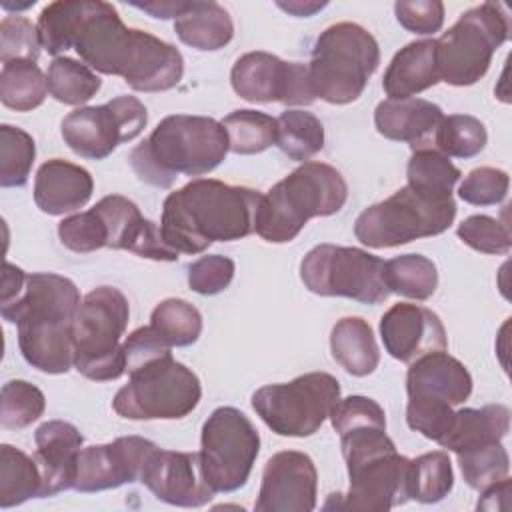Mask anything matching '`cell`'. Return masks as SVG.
<instances>
[{"instance_id": "obj_1", "label": "cell", "mask_w": 512, "mask_h": 512, "mask_svg": "<svg viewBox=\"0 0 512 512\" xmlns=\"http://www.w3.org/2000/svg\"><path fill=\"white\" fill-rule=\"evenodd\" d=\"M74 50L92 70L120 76L138 92L170 90L184 74V58L176 46L124 26L116 8L102 0H86Z\"/></svg>"}, {"instance_id": "obj_2", "label": "cell", "mask_w": 512, "mask_h": 512, "mask_svg": "<svg viewBox=\"0 0 512 512\" xmlns=\"http://www.w3.org/2000/svg\"><path fill=\"white\" fill-rule=\"evenodd\" d=\"M260 200L262 194L248 186L196 178L166 196L160 232L178 254H200L212 242L252 234Z\"/></svg>"}, {"instance_id": "obj_3", "label": "cell", "mask_w": 512, "mask_h": 512, "mask_svg": "<svg viewBox=\"0 0 512 512\" xmlns=\"http://www.w3.org/2000/svg\"><path fill=\"white\" fill-rule=\"evenodd\" d=\"M76 284L60 274L34 272L26 276L22 294L0 304L6 322L18 328L24 360L44 374H66L74 366V318L80 308Z\"/></svg>"}, {"instance_id": "obj_4", "label": "cell", "mask_w": 512, "mask_h": 512, "mask_svg": "<svg viewBox=\"0 0 512 512\" xmlns=\"http://www.w3.org/2000/svg\"><path fill=\"white\" fill-rule=\"evenodd\" d=\"M228 150V134L222 122L208 116L172 114L132 148L128 162L138 180L156 188H170L180 174L202 176L212 172Z\"/></svg>"}, {"instance_id": "obj_5", "label": "cell", "mask_w": 512, "mask_h": 512, "mask_svg": "<svg viewBox=\"0 0 512 512\" xmlns=\"http://www.w3.org/2000/svg\"><path fill=\"white\" fill-rule=\"evenodd\" d=\"M340 436L350 486L346 494H332L334 508L352 512H386L410 500V460L396 452L386 426H358Z\"/></svg>"}, {"instance_id": "obj_6", "label": "cell", "mask_w": 512, "mask_h": 512, "mask_svg": "<svg viewBox=\"0 0 512 512\" xmlns=\"http://www.w3.org/2000/svg\"><path fill=\"white\" fill-rule=\"evenodd\" d=\"M346 198L348 184L334 166L302 162L284 180L274 184L268 194H262L254 232L272 244L290 242L310 218L340 212Z\"/></svg>"}, {"instance_id": "obj_7", "label": "cell", "mask_w": 512, "mask_h": 512, "mask_svg": "<svg viewBox=\"0 0 512 512\" xmlns=\"http://www.w3.org/2000/svg\"><path fill=\"white\" fill-rule=\"evenodd\" d=\"M380 64L376 38L354 22H338L318 34L308 78L316 98L328 104L358 100Z\"/></svg>"}, {"instance_id": "obj_8", "label": "cell", "mask_w": 512, "mask_h": 512, "mask_svg": "<svg viewBox=\"0 0 512 512\" xmlns=\"http://www.w3.org/2000/svg\"><path fill=\"white\" fill-rule=\"evenodd\" d=\"M130 306L114 286L88 292L74 318V368L88 380L108 382L126 372L124 346L120 344L128 326Z\"/></svg>"}, {"instance_id": "obj_9", "label": "cell", "mask_w": 512, "mask_h": 512, "mask_svg": "<svg viewBox=\"0 0 512 512\" xmlns=\"http://www.w3.org/2000/svg\"><path fill=\"white\" fill-rule=\"evenodd\" d=\"M508 36L510 16L500 2H482L466 10L436 40L440 80L452 86L476 84Z\"/></svg>"}, {"instance_id": "obj_10", "label": "cell", "mask_w": 512, "mask_h": 512, "mask_svg": "<svg viewBox=\"0 0 512 512\" xmlns=\"http://www.w3.org/2000/svg\"><path fill=\"white\" fill-rule=\"evenodd\" d=\"M454 218V196L428 198L402 186L390 198L362 210L354 222V234L368 248H394L438 236L452 226Z\"/></svg>"}, {"instance_id": "obj_11", "label": "cell", "mask_w": 512, "mask_h": 512, "mask_svg": "<svg viewBox=\"0 0 512 512\" xmlns=\"http://www.w3.org/2000/svg\"><path fill=\"white\" fill-rule=\"evenodd\" d=\"M200 396L198 376L168 354L130 370L128 384L116 392L112 408L128 420H176L188 416Z\"/></svg>"}, {"instance_id": "obj_12", "label": "cell", "mask_w": 512, "mask_h": 512, "mask_svg": "<svg viewBox=\"0 0 512 512\" xmlns=\"http://www.w3.org/2000/svg\"><path fill=\"white\" fill-rule=\"evenodd\" d=\"M340 400V382L326 372H308L252 394V408L278 436L304 438L320 430Z\"/></svg>"}, {"instance_id": "obj_13", "label": "cell", "mask_w": 512, "mask_h": 512, "mask_svg": "<svg viewBox=\"0 0 512 512\" xmlns=\"http://www.w3.org/2000/svg\"><path fill=\"white\" fill-rule=\"evenodd\" d=\"M384 260L354 246L318 244L300 262V280L318 296H342L362 304H382L390 290Z\"/></svg>"}, {"instance_id": "obj_14", "label": "cell", "mask_w": 512, "mask_h": 512, "mask_svg": "<svg viewBox=\"0 0 512 512\" xmlns=\"http://www.w3.org/2000/svg\"><path fill=\"white\" fill-rule=\"evenodd\" d=\"M258 452L260 434L238 408L220 406L202 424L200 466L214 494L246 486Z\"/></svg>"}, {"instance_id": "obj_15", "label": "cell", "mask_w": 512, "mask_h": 512, "mask_svg": "<svg viewBox=\"0 0 512 512\" xmlns=\"http://www.w3.org/2000/svg\"><path fill=\"white\" fill-rule=\"evenodd\" d=\"M148 110L136 96H116L102 106L76 108L62 120L68 148L88 160H104L116 146L140 136Z\"/></svg>"}, {"instance_id": "obj_16", "label": "cell", "mask_w": 512, "mask_h": 512, "mask_svg": "<svg viewBox=\"0 0 512 512\" xmlns=\"http://www.w3.org/2000/svg\"><path fill=\"white\" fill-rule=\"evenodd\" d=\"M234 92L254 104L282 102L286 106H308L316 100L308 64L284 62L270 52H246L242 54L230 72Z\"/></svg>"}, {"instance_id": "obj_17", "label": "cell", "mask_w": 512, "mask_h": 512, "mask_svg": "<svg viewBox=\"0 0 512 512\" xmlns=\"http://www.w3.org/2000/svg\"><path fill=\"white\" fill-rule=\"evenodd\" d=\"M158 446L142 436H122L110 444L82 448L76 460L74 490L90 494L140 480L150 454Z\"/></svg>"}, {"instance_id": "obj_18", "label": "cell", "mask_w": 512, "mask_h": 512, "mask_svg": "<svg viewBox=\"0 0 512 512\" xmlns=\"http://www.w3.org/2000/svg\"><path fill=\"white\" fill-rule=\"evenodd\" d=\"M318 472L312 458L298 450L274 454L262 472L256 512H310L316 508Z\"/></svg>"}, {"instance_id": "obj_19", "label": "cell", "mask_w": 512, "mask_h": 512, "mask_svg": "<svg viewBox=\"0 0 512 512\" xmlns=\"http://www.w3.org/2000/svg\"><path fill=\"white\" fill-rule=\"evenodd\" d=\"M140 482L162 502L184 508H198L212 500L198 452H174L156 448L144 464Z\"/></svg>"}, {"instance_id": "obj_20", "label": "cell", "mask_w": 512, "mask_h": 512, "mask_svg": "<svg viewBox=\"0 0 512 512\" xmlns=\"http://www.w3.org/2000/svg\"><path fill=\"white\" fill-rule=\"evenodd\" d=\"M92 210L104 222L106 248L128 250L142 258L160 262L178 260L180 254L166 244L160 226L152 220H146L132 200L120 194H112L96 202Z\"/></svg>"}, {"instance_id": "obj_21", "label": "cell", "mask_w": 512, "mask_h": 512, "mask_svg": "<svg viewBox=\"0 0 512 512\" xmlns=\"http://www.w3.org/2000/svg\"><path fill=\"white\" fill-rule=\"evenodd\" d=\"M380 338L386 352L400 362L446 350V330L438 314L430 308L400 302L380 318Z\"/></svg>"}, {"instance_id": "obj_22", "label": "cell", "mask_w": 512, "mask_h": 512, "mask_svg": "<svg viewBox=\"0 0 512 512\" xmlns=\"http://www.w3.org/2000/svg\"><path fill=\"white\" fill-rule=\"evenodd\" d=\"M406 392L408 406L454 408L470 396L472 376L466 366L448 352H430L410 362Z\"/></svg>"}, {"instance_id": "obj_23", "label": "cell", "mask_w": 512, "mask_h": 512, "mask_svg": "<svg viewBox=\"0 0 512 512\" xmlns=\"http://www.w3.org/2000/svg\"><path fill=\"white\" fill-rule=\"evenodd\" d=\"M34 460L42 476V496H54L70 490L76 476V460L82 450L84 436L64 420H48L34 432Z\"/></svg>"}, {"instance_id": "obj_24", "label": "cell", "mask_w": 512, "mask_h": 512, "mask_svg": "<svg viewBox=\"0 0 512 512\" xmlns=\"http://www.w3.org/2000/svg\"><path fill=\"white\" fill-rule=\"evenodd\" d=\"M94 192L90 172L62 158L44 162L34 178V202L48 216L76 212L88 204Z\"/></svg>"}, {"instance_id": "obj_25", "label": "cell", "mask_w": 512, "mask_h": 512, "mask_svg": "<svg viewBox=\"0 0 512 512\" xmlns=\"http://www.w3.org/2000/svg\"><path fill=\"white\" fill-rule=\"evenodd\" d=\"M442 110L424 98L382 100L374 110L378 134L388 140L406 142L412 150L434 148V134L442 120Z\"/></svg>"}, {"instance_id": "obj_26", "label": "cell", "mask_w": 512, "mask_h": 512, "mask_svg": "<svg viewBox=\"0 0 512 512\" xmlns=\"http://www.w3.org/2000/svg\"><path fill=\"white\" fill-rule=\"evenodd\" d=\"M440 82L436 64V40H416L400 48L390 60L382 88L390 100L412 98Z\"/></svg>"}, {"instance_id": "obj_27", "label": "cell", "mask_w": 512, "mask_h": 512, "mask_svg": "<svg viewBox=\"0 0 512 512\" xmlns=\"http://www.w3.org/2000/svg\"><path fill=\"white\" fill-rule=\"evenodd\" d=\"M510 430V410L504 404H486L482 408L454 410L452 422L438 442L454 454L502 442Z\"/></svg>"}, {"instance_id": "obj_28", "label": "cell", "mask_w": 512, "mask_h": 512, "mask_svg": "<svg viewBox=\"0 0 512 512\" xmlns=\"http://www.w3.org/2000/svg\"><path fill=\"white\" fill-rule=\"evenodd\" d=\"M174 32L186 46L196 50H220L234 36L228 10L216 2H188L174 20Z\"/></svg>"}, {"instance_id": "obj_29", "label": "cell", "mask_w": 512, "mask_h": 512, "mask_svg": "<svg viewBox=\"0 0 512 512\" xmlns=\"http://www.w3.org/2000/svg\"><path fill=\"white\" fill-rule=\"evenodd\" d=\"M332 358L352 376H368L378 368L380 350L370 324L358 316L338 320L330 332Z\"/></svg>"}, {"instance_id": "obj_30", "label": "cell", "mask_w": 512, "mask_h": 512, "mask_svg": "<svg viewBox=\"0 0 512 512\" xmlns=\"http://www.w3.org/2000/svg\"><path fill=\"white\" fill-rule=\"evenodd\" d=\"M36 496H42V476L36 460L10 444H2L0 508H12Z\"/></svg>"}, {"instance_id": "obj_31", "label": "cell", "mask_w": 512, "mask_h": 512, "mask_svg": "<svg viewBox=\"0 0 512 512\" xmlns=\"http://www.w3.org/2000/svg\"><path fill=\"white\" fill-rule=\"evenodd\" d=\"M460 176V170L450 162V158L436 148L412 150L406 166V186L428 198L452 196V188L456 186Z\"/></svg>"}, {"instance_id": "obj_32", "label": "cell", "mask_w": 512, "mask_h": 512, "mask_svg": "<svg viewBox=\"0 0 512 512\" xmlns=\"http://www.w3.org/2000/svg\"><path fill=\"white\" fill-rule=\"evenodd\" d=\"M48 94V80L36 62L12 60L2 64L0 100L16 112L38 108Z\"/></svg>"}, {"instance_id": "obj_33", "label": "cell", "mask_w": 512, "mask_h": 512, "mask_svg": "<svg viewBox=\"0 0 512 512\" xmlns=\"http://www.w3.org/2000/svg\"><path fill=\"white\" fill-rule=\"evenodd\" d=\"M384 280L390 294L412 300H428L438 286L436 264L422 254H400L384 264Z\"/></svg>"}, {"instance_id": "obj_34", "label": "cell", "mask_w": 512, "mask_h": 512, "mask_svg": "<svg viewBox=\"0 0 512 512\" xmlns=\"http://www.w3.org/2000/svg\"><path fill=\"white\" fill-rule=\"evenodd\" d=\"M276 146L296 162H308L324 148V126L306 110H286L278 118Z\"/></svg>"}, {"instance_id": "obj_35", "label": "cell", "mask_w": 512, "mask_h": 512, "mask_svg": "<svg viewBox=\"0 0 512 512\" xmlns=\"http://www.w3.org/2000/svg\"><path fill=\"white\" fill-rule=\"evenodd\" d=\"M48 94L68 106H80L96 96L102 86L100 76L90 66L68 56H58L48 66Z\"/></svg>"}, {"instance_id": "obj_36", "label": "cell", "mask_w": 512, "mask_h": 512, "mask_svg": "<svg viewBox=\"0 0 512 512\" xmlns=\"http://www.w3.org/2000/svg\"><path fill=\"white\" fill-rule=\"evenodd\" d=\"M454 486V470L446 452H426L410 460L408 494L410 500L434 504L444 500Z\"/></svg>"}, {"instance_id": "obj_37", "label": "cell", "mask_w": 512, "mask_h": 512, "mask_svg": "<svg viewBox=\"0 0 512 512\" xmlns=\"http://www.w3.org/2000/svg\"><path fill=\"white\" fill-rule=\"evenodd\" d=\"M86 10V0H58L42 8L38 16V36L42 48L56 56L74 48V38Z\"/></svg>"}, {"instance_id": "obj_38", "label": "cell", "mask_w": 512, "mask_h": 512, "mask_svg": "<svg viewBox=\"0 0 512 512\" xmlns=\"http://www.w3.org/2000/svg\"><path fill=\"white\" fill-rule=\"evenodd\" d=\"M222 126L234 154H260L276 144L278 122L266 112L234 110L222 120Z\"/></svg>"}, {"instance_id": "obj_39", "label": "cell", "mask_w": 512, "mask_h": 512, "mask_svg": "<svg viewBox=\"0 0 512 512\" xmlns=\"http://www.w3.org/2000/svg\"><path fill=\"white\" fill-rule=\"evenodd\" d=\"M150 326L166 344L180 348L190 346L200 338L202 316L190 302L182 298H166L152 310Z\"/></svg>"}, {"instance_id": "obj_40", "label": "cell", "mask_w": 512, "mask_h": 512, "mask_svg": "<svg viewBox=\"0 0 512 512\" xmlns=\"http://www.w3.org/2000/svg\"><path fill=\"white\" fill-rule=\"evenodd\" d=\"M486 142V126L470 114L442 116L434 134V148L448 158H472L484 150Z\"/></svg>"}, {"instance_id": "obj_41", "label": "cell", "mask_w": 512, "mask_h": 512, "mask_svg": "<svg viewBox=\"0 0 512 512\" xmlns=\"http://www.w3.org/2000/svg\"><path fill=\"white\" fill-rule=\"evenodd\" d=\"M36 156L34 138L18 126H0V186L20 188L28 182Z\"/></svg>"}, {"instance_id": "obj_42", "label": "cell", "mask_w": 512, "mask_h": 512, "mask_svg": "<svg viewBox=\"0 0 512 512\" xmlns=\"http://www.w3.org/2000/svg\"><path fill=\"white\" fill-rule=\"evenodd\" d=\"M46 408L40 388L26 380H10L0 392V424L6 430H20L36 422Z\"/></svg>"}, {"instance_id": "obj_43", "label": "cell", "mask_w": 512, "mask_h": 512, "mask_svg": "<svg viewBox=\"0 0 512 512\" xmlns=\"http://www.w3.org/2000/svg\"><path fill=\"white\" fill-rule=\"evenodd\" d=\"M456 456L464 482L478 492L506 478L510 470L508 452L500 442L478 446Z\"/></svg>"}, {"instance_id": "obj_44", "label": "cell", "mask_w": 512, "mask_h": 512, "mask_svg": "<svg viewBox=\"0 0 512 512\" xmlns=\"http://www.w3.org/2000/svg\"><path fill=\"white\" fill-rule=\"evenodd\" d=\"M38 28L24 16H4L0 22V60L2 64L12 60L36 62L40 56Z\"/></svg>"}, {"instance_id": "obj_45", "label": "cell", "mask_w": 512, "mask_h": 512, "mask_svg": "<svg viewBox=\"0 0 512 512\" xmlns=\"http://www.w3.org/2000/svg\"><path fill=\"white\" fill-rule=\"evenodd\" d=\"M456 234L466 246L482 254H508L512 246L508 226L486 214L468 216L460 222Z\"/></svg>"}, {"instance_id": "obj_46", "label": "cell", "mask_w": 512, "mask_h": 512, "mask_svg": "<svg viewBox=\"0 0 512 512\" xmlns=\"http://www.w3.org/2000/svg\"><path fill=\"white\" fill-rule=\"evenodd\" d=\"M508 172L492 166L474 168L458 186V196L472 206L500 204L508 194Z\"/></svg>"}, {"instance_id": "obj_47", "label": "cell", "mask_w": 512, "mask_h": 512, "mask_svg": "<svg viewBox=\"0 0 512 512\" xmlns=\"http://www.w3.org/2000/svg\"><path fill=\"white\" fill-rule=\"evenodd\" d=\"M60 242L72 252H94L106 248V228L102 218L90 208L72 214L58 224Z\"/></svg>"}, {"instance_id": "obj_48", "label": "cell", "mask_w": 512, "mask_h": 512, "mask_svg": "<svg viewBox=\"0 0 512 512\" xmlns=\"http://www.w3.org/2000/svg\"><path fill=\"white\" fill-rule=\"evenodd\" d=\"M234 260L222 254L200 256L188 266V286L196 294L214 296L226 290L234 278Z\"/></svg>"}, {"instance_id": "obj_49", "label": "cell", "mask_w": 512, "mask_h": 512, "mask_svg": "<svg viewBox=\"0 0 512 512\" xmlns=\"http://www.w3.org/2000/svg\"><path fill=\"white\" fill-rule=\"evenodd\" d=\"M394 14L398 24L412 34H436L444 24V4L440 0H398Z\"/></svg>"}, {"instance_id": "obj_50", "label": "cell", "mask_w": 512, "mask_h": 512, "mask_svg": "<svg viewBox=\"0 0 512 512\" xmlns=\"http://www.w3.org/2000/svg\"><path fill=\"white\" fill-rule=\"evenodd\" d=\"M124 346V360H126V372L140 368L156 358L168 356L172 354V346L166 344L162 340V336L148 324V326H140L134 332H130L126 336V340L122 342Z\"/></svg>"}, {"instance_id": "obj_51", "label": "cell", "mask_w": 512, "mask_h": 512, "mask_svg": "<svg viewBox=\"0 0 512 512\" xmlns=\"http://www.w3.org/2000/svg\"><path fill=\"white\" fill-rule=\"evenodd\" d=\"M26 272L10 262H4V274H2V296H0V304H8L12 300H16L26 284Z\"/></svg>"}, {"instance_id": "obj_52", "label": "cell", "mask_w": 512, "mask_h": 512, "mask_svg": "<svg viewBox=\"0 0 512 512\" xmlns=\"http://www.w3.org/2000/svg\"><path fill=\"white\" fill-rule=\"evenodd\" d=\"M510 496V478H502L500 482L482 490V498L478 500V510H504L508 508Z\"/></svg>"}, {"instance_id": "obj_53", "label": "cell", "mask_w": 512, "mask_h": 512, "mask_svg": "<svg viewBox=\"0 0 512 512\" xmlns=\"http://www.w3.org/2000/svg\"><path fill=\"white\" fill-rule=\"evenodd\" d=\"M186 4L188 2H180V0L178 2H164V0H160V2H132V6L144 10L152 18H162V20H166V18L176 20V16L186 8Z\"/></svg>"}, {"instance_id": "obj_54", "label": "cell", "mask_w": 512, "mask_h": 512, "mask_svg": "<svg viewBox=\"0 0 512 512\" xmlns=\"http://www.w3.org/2000/svg\"><path fill=\"white\" fill-rule=\"evenodd\" d=\"M278 8H282L284 12L298 16V18H310L314 16L318 10L326 8L328 2H314V0H288V2H276Z\"/></svg>"}]
</instances>
